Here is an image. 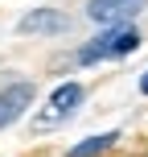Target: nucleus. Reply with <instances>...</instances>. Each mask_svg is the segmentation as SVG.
<instances>
[{"label":"nucleus","mask_w":148,"mask_h":157,"mask_svg":"<svg viewBox=\"0 0 148 157\" xmlns=\"http://www.w3.org/2000/svg\"><path fill=\"white\" fill-rule=\"evenodd\" d=\"M86 99V87L82 83H62V87H54V95H49V103H45V112H37V120H33V132H49V128H58V124H66V120L78 112V103Z\"/></svg>","instance_id":"obj_1"},{"label":"nucleus","mask_w":148,"mask_h":157,"mask_svg":"<svg viewBox=\"0 0 148 157\" xmlns=\"http://www.w3.org/2000/svg\"><path fill=\"white\" fill-rule=\"evenodd\" d=\"M148 8V0H86V21L95 25H132Z\"/></svg>","instance_id":"obj_2"},{"label":"nucleus","mask_w":148,"mask_h":157,"mask_svg":"<svg viewBox=\"0 0 148 157\" xmlns=\"http://www.w3.org/2000/svg\"><path fill=\"white\" fill-rule=\"evenodd\" d=\"M66 29H70V17L62 8H33L16 21V33H25V37H54V33H66Z\"/></svg>","instance_id":"obj_3"},{"label":"nucleus","mask_w":148,"mask_h":157,"mask_svg":"<svg viewBox=\"0 0 148 157\" xmlns=\"http://www.w3.org/2000/svg\"><path fill=\"white\" fill-rule=\"evenodd\" d=\"M33 95H37V87L25 78V83H8V87H0V132L4 128H13L16 120L25 116V108L33 103Z\"/></svg>","instance_id":"obj_4"},{"label":"nucleus","mask_w":148,"mask_h":157,"mask_svg":"<svg viewBox=\"0 0 148 157\" xmlns=\"http://www.w3.org/2000/svg\"><path fill=\"white\" fill-rule=\"evenodd\" d=\"M144 33L136 25H107V58H128L132 50H140Z\"/></svg>","instance_id":"obj_5"},{"label":"nucleus","mask_w":148,"mask_h":157,"mask_svg":"<svg viewBox=\"0 0 148 157\" xmlns=\"http://www.w3.org/2000/svg\"><path fill=\"white\" fill-rule=\"evenodd\" d=\"M119 136H124V132H99V136H86V141L70 145V153H66V157H103V153H111V149L119 145Z\"/></svg>","instance_id":"obj_6"},{"label":"nucleus","mask_w":148,"mask_h":157,"mask_svg":"<svg viewBox=\"0 0 148 157\" xmlns=\"http://www.w3.org/2000/svg\"><path fill=\"white\" fill-rule=\"evenodd\" d=\"M140 91H144V95H148V71H144V75H140Z\"/></svg>","instance_id":"obj_7"}]
</instances>
